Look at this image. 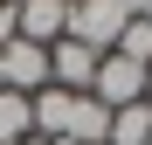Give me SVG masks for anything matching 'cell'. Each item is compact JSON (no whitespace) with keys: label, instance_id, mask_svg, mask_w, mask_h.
<instances>
[{"label":"cell","instance_id":"cell-6","mask_svg":"<svg viewBox=\"0 0 152 145\" xmlns=\"http://www.w3.org/2000/svg\"><path fill=\"white\" fill-rule=\"evenodd\" d=\"M104 145H152V104H145V97H138V104H124V111H111Z\"/></svg>","mask_w":152,"mask_h":145},{"label":"cell","instance_id":"cell-3","mask_svg":"<svg viewBox=\"0 0 152 145\" xmlns=\"http://www.w3.org/2000/svg\"><path fill=\"white\" fill-rule=\"evenodd\" d=\"M97 48H83V42H56L48 48V90H69V97H90V83H97Z\"/></svg>","mask_w":152,"mask_h":145},{"label":"cell","instance_id":"cell-1","mask_svg":"<svg viewBox=\"0 0 152 145\" xmlns=\"http://www.w3.org/2000/svg\"><path fill=\"white\" fill-rule=\"evenodd\" d=\"M132 14H138V0H69V42H83V48H97V55H111Z\"/></svg>","mask_w":152,"mask_h":145},{"label":"cell","instance_id":"cell-7","mask_svg":"<svg viewBox=\"0 0 152 145\" xmlns=\"http://www.w3.org/2000/svg\"><path fill=\"white\" fill-rule=\"evenodd\" d=\"M35 138V97L0 90V145H28Z\"/></svg>","mask_w":152,"mask_h":145},{"label":"cell","instance_id":"cell-11","mask_svg":"<svg viewBox=\"0 0 152 145\" xmlns=\"http://www.w3.org/2000/svg\"><path fill=\"white\" fill-rule=\"evenodd\" d=\"M145 104H152V69H145Z\"/></svg>","mask_w":152,"mask_h":145},{"label":"cell","instance_id":"cell-8","mask_svg":"<svg viewBox=\"0 0 152 145\" xmlns=\"http://www.w3.org/2000/svg\"><path fill=\"white\" fill-rule=\"evenodd\" d=\"M111 131V111L97 104V97H76V125H69V145H104Z\"/></svg>","mask_w":152,"mask_h":145},{"label":"cell","instance_id":"cell-4","mask_svg":"<svg viewBox=\"0 0 152 145\" xmlns=\"http://www.w3.org/2000/svg\"><path fill=\"white\" fill-rule=\"evenodd\" d=\"M0 83H7L14 97H42L48 90V48H35V42H7L0 48Z\"/></svg>","mask_w":152,"mask_h":145},{"label":"cell","instance_id":"cell-10","mask_svg":"<svg viewBox=\"0 0 152 145\" xmlns=\"http://www.w3.org/2000/svg\"><path fill=\"white\" fill-rule=\"evenodd\" d=\"M138 21H152V0H138Z\"/></svg>","mask_w":152,"mask_h":145},{"label":"cell","instance_id":"cell-2","mask_svg":"<svg viewBox=\"0 0 152 145\" xmlns=\"http://www.w3.org/2000/svg\"><path fill=\"white\" fill-rule=\"evenodd\" d=\"M90 97H97L104 111L138 104V97H145V62H132V55H118V48H111V55L97 62V83H90Z\"/></svg>","mask_w":152,"mask_h":145},{"label":"cell","instance_id":"cell-5","mask_svg":"<svg viewBox=\"0 0 152 145\" xmlns=\"http://www.w3.org/2000/svg\"><path fill=\"white\" fill-rule=\"evenodd\" d=\"M14 35L35 42V48H56L69 35V0H21L14 7Z\"/></svg>","mask_w":152,"mask_h":145},{"label":"cell","instance_id":"cell-12","mask_svg":"<svg viewBox=\"0 0 152 145\" xmlns=\"http://www.w3.org/2000/svg\"><path fill=\"white\" fill-rule=\"evenodd\" d=\"M28 145H56V138H28Z\"/></svg>","mask_w":152,"mask_h":145},{"label":"cell","instance_id":"cell-13","mask_svg":"<svg viewBox=\"0 0 152 145\" xmlns=\"http://www.w3.org/2000/svg\"><path fill=\"white\" fill-rule=\"evenodd\" d=\"M7 7H21V0H7Z\"/></svg>","mask_w":152,"mask_h":145},{"label":"cell","instance_id":"cell-9","mask_svg":"<svg viewBox=\"0 0 152 145\" xmlns=\"http://www.w3.org/2000/svg\"><path fill=\"white\" fill-rule=\"evenodd\" d=\"M118 55H132V62H145V69H152V21H138V14L124 21V35H118Z\"/></svg>","mask_w":152,"mask_h":145},{"label":"cell","instance_id":"cell-14","mask_svg":"<svg viewBox=\"0 0 152 145\" xmlns=\"http://www.w3.org/2000/svg\"><path fill=\"white\" fill-rule=\"evenodd\" d=\"M0 90H7V83H0Z\"/></svg>","mask_w":152,"mask_h":145}]
</instances>
